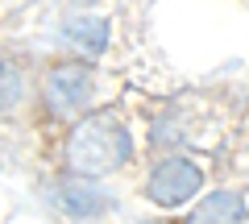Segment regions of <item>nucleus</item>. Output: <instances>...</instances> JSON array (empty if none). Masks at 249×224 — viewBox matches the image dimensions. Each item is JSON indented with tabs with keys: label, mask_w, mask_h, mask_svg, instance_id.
I'll use <instances>...</instances> for the list:
<instances>
[{
	"label": "nucleus",
	"mask_w": 249,
	"mask_h": 224,
	"mask_svg": "<svg viewBox=\"0 0 249 224\" xmlns=\"http://www.w3.org/2000/svg\"><path fill=\"white\" fill-rule=\"evenodd\" d=\"M62 162L71 174H88V179L116 174L121 166L133 162V133L116 112H88L67 133Z\"/></svg>",
	"instance_id": "1"
},
{
	"label": "nucleus",
	"mask_w": 249,
	"mask_h": 224,
	"mask_svg": "<svg viewBox=\"0 0 249 224\" xmlns=\"http://www.w3.org/2000/svg\"><path fill=\"white\" fill-rule=\"evenodd\" d=\"M42 108L54 121H79L96 100V75L79 58H58L42 75Z\"/></svg>",
	"instance_id": "2"
},
{
	"label": "nucleus",
	"mask_w": 249,
	"mask_h": 224,
	"mask_svg": "<svg viewBox=\"0 0 249 224\" xmlns=\"http://www.w3.org/2000/svg\"><path fill=\"white\" fill-rule=\"evenodd\" d=\"M204 191V171L199 162H191L187 154H166L150 166V179H145V199L158 207H183L191 195Z\"/></svg>",
	"instance_id": "3"
},
{
	"label": "nucleus",
	"mask_w": 249,
	"mask_h": 224,
	"mask_svg": "<svg viewBox=\"0 0 249 224\" xmlns=\"http://www.w3.org/2000/svg\"><path fill=\"white\" fill-rule=\"evenodd\" d=\"M54 204H58L67 216H75V220H91V216L108 212V195L88 179V174L62 179L58 187H54Z\"/></svg>",
	"instance_id": "4"
},
{
	"label": "nucleus",
	"mask_w": 249,
	"mask_h": 224,
	"mask_svg": "<svg viewBox=\"0 0 249 224\" xmlns=\"http://www.w3.org/2000/svg\"><path fill=\"white\" fill-rule=\"evenodd\" d=\"M62 42L71 46V50L88 54V58H96L108 46V25L100 17H67L62 21Z\"/></svg>",
	"instance_id": "5"
},
{
	"label": "nucleus",
	"mask_w": 249,
	"mask_h": 224,
	"mask_svg": "<svg viewBox=\"0 0 249 224\" xmlns=\"http://www.w3.org/2000/svg\"><path fill=\"white\" fill-rule=\"evenodd\" d=\"M249 216V207H245V199L237 195V191H212L208 199H199L196 207H191V220H245Z\"/></svg>",
	"instance_id": "6"
},
{
	"label": "nucleus",
	"mask_w": 249,
	"mask_h": 224,
	"mask_svg": "<svg viewBox=\"0 0 249 224\" xmlns=\"http://www.w3.org/2000/svg\"><path fill=\"white\" fill-rule=\"evenodd\" d=\"M29 96V83H25V71H21V63L13 58V54L0 50V112H13V108H21Z\"/></svg>",
	"instance_id": "7"
}]
</instances>
